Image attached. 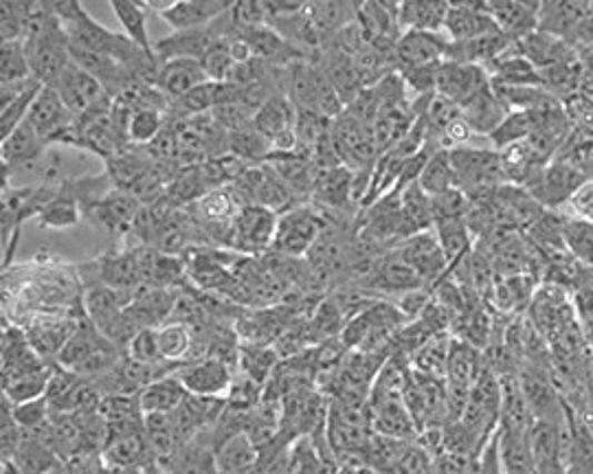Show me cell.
<instances>
[{
    "instance_id": "6da1fadb",
    "label": "cell",
    "mask_w": 593,
    "mask_h": 474,
    "mask_svg": "<svg viewBox=\"0 0 593 474\" xmlns=\"http://www.w3.org/2000/svg\"><path fill=\"white\" fill-rule=\"evenodd\" d=\"M448 157L457 178V189L468 198H484L506 185L502 157L495 148L464 146L448 150Z\"/></svg>"
},
{
    "instance_id": "7a4b0ae2",
    "label": "cell",
    "mask_w": 593,
    "mask_h": 474,
    "mask_svg": "<svg viewBox=\"0 0 593 474\" xmlns=\"http://www.w3.org/2000/svg\"><path fill=\"white\" fill-rule=\"evenodd\" d=\"M22 45L29 56L33 78L45 86H56V81L62 78L67 67L71 65V40L56 11L51 20Z\"/></svg>"
},
{
    "instance_id": "3957f363",
    "label": "cell",
    "mask_w": 593,
    "mask_h": 474,
    "mask_svg": "<svg viewBox=\"0 0 593 474\" xmlns=\"http://www.w3.org/2000/svg\"><path fill=\"white\" fill-rule=\"evenodd\" d=\"M326 223V216L313 203L290 207L288 211L279 214L270 253L286 257H306L322 236Z\"/></svg>"
},
{
    "instance_id": "277c9868",
    "label": "cell",
    "mask_w": 593,
    "mask_h": 474,
    "mask_svg": "<svg viewBox=\"0 0 593 474\" xmlns=\"http://www.w3.org/2000/svg\"><path fill=\"white\" fill-rule=\"evenodd\" d=\"M587 178L567 160L552 158L545 162L525 185L523 189L545 209V211H561L570 198L576 194V189Z\"/></svg>"
},
{
    "instance_id": "5b68a950",
    "label": "cell",
    "mask_w": 593,
    "mask_h": 474,
    "mask_svg": "<svg viewBox=\"0 0 593 474\" xmlns=\"http://www.w3.org/2000/svg\"><path fill=\"white\" fill-rule=\"evenodd\" d=\"M277 220L279 214L268 207L261 205L243 207L231 225L229 248L247 257H264L266 253H270L277 231Z\"/></svg>"
},
{
    "instance_id": "8992f818",
    "label": "cell",
    "mask_w": 593,
    "mask_h": 474,
    "mask_svg": "<svg viewBox=\"0 0 593 474\" xmlns=\"http://www.w3.org/2000/svg\"><path fill=\"white\" fill-rule=\"evenodd\" d=\"M229 33H238L227 13H223L216 22L200 27V29H189V31H174L168 38L159 40L155 45V53L164 60H198L202 62V58L209 53V49Z\"/></svg>"
},
{
    "instance_id": "52a82bcc",
    "label": "cell",
    "mask_w": 593,
    "mask_h": 474,
    "mask_svg": "<svg viewBox=\"0 0 593 474\" xmlns=\"http://www.w3.org/2000/svg\"><path fill=\"white\" fill-rule=\"evenodd\" d=\"M396 253L423 279L428 290H433L451 273V264L439 246L435 229L403 239L396 246Z\"/></svg>"
},
{
    "instance_id": "ba28073f",
    "label": "cell",
    "mask_w": 593,
    "mask_h": 474,
    "mask_svg": "<svg viewBox=\"0 0 593 474\" xmlns=\"http://www.w3.org/2000/svg\"><path fill=\"white\" fill-rule=\"evenodd\" d=\"M174 374L182 383L187 394L227 397L236 378V367L218 356H205L180 365Z\"/></svg>"
},
{
    "instance_id": "9c48e42d",
    "label": "cell",
    "mask_w": 593,
    "mask_h": 474,
    "mask_svg": "<svg viewBox=\"0 0 593 474\" xmlns=\"http://www.w3.org/2000/svg\"><path fill=\"white\" fill-rule=\"evenodd\" d=\"M593 16V2L545 0L538 7V31L576 45L583 24Z\"/></svg>"
},
{
    "instance_id": "30bf717a",
    "label": "cell",
    "mask_w": 593,
    "mask_h": 474,
    "mask_svg": "<svg viewBox=\"0 0 593 474\" xmlns=\"http://www.w3.org/2000/svg\"><path fill=\"white\" fill-rule=\"evenodd\" d=\"M53 88L76 117H85L97 108L112 103V97L106 92V88L73 62L67 67Z\"/></svg>"
},
{
    "instance_id": "8fae6325",
    "label": "cell",
    "mask_w": 593,
    "mask_h": 474,
    "mask_svg": "<svg viewBox=\"0 0 593 474\" xmlns=\"http://www.w3.org/2000/svg\"><path fill=\"white\" fill-rule=\"evenodd\" d=\"M451 40L439 31H405L396 45V73L421 69L428 65H439L446 58Z\"/></svg>"
},
{
    "instance_id": "7c38bea8",
    "label": "cell",
    "mask_w": 593,
    "mask_h": 474,
    "mask_svg": "<svg viewBox=\"0 0 593 474\" xmlns=\"http://www.w3.org/2000/svg\"><path fill=\"white\" fill-rule=\"evenodd\" d=\"M148 9L159 13L174 31L200 29L216 22L223 13L229 11L231 2L223 0H178V2H146Z\"/></svg>"
},
{
    "instance_id": "4fadbf2b",
    "label": "cell",
    "mask_w": 593,
    "mask_h": 474,
    "mask_svg": "<svg viewBox=\"0 0 593 474\" xmlns=\"http://www.w3.org/2000/svg\"><path fill=\"white\" fill-rule=\"evenodd\" d=\"M101 460L108 468H121V471H146V468H159L157 457L146 440L144 428L108 437Z\"/></svg>"
},
{
    "instance_id": "5bb4252c",
    "label": "cell",
    "mask_w": 593,
    "mask_h": 474,
    "mask_svg": "<svg viewBox=\"0 0 593 474\" xmlns=\"http://www.w3.org/2000/svg\"><path fill=\"white\" fill-rule=\"evenodd\" d=\"M491 86V76L482 67L473 65H459V62H448L444 60L437 71V86L435 92L455 106L466 103L473 95Z\"/></svg>"
},
{
    "instance_id": "9a60e30c",
    "label": "cell",
    "mask_w": 593,
    "mask_h": 474,
    "mask_svg": "<svg viewBox=\"0 0 593 474\" xmlns=\"http://www.w3.org/2000/svg\"><path fill=\"white\" fill-rule=\"evenodd\" d=\"M514 49L532 65L536 67L541 73L550 71L554 67L567 65L579 60V49L561 38H554L550 33L543 31H534L525 38H521L518 42H514Z\"/></svg>"
},
{
    "instance_id": "2e32d148",
    "label": "cell",
    "mask_w": 593,
    "mask_h": 474,
    "mask_svg": "<svg viewBox=\"0 0 593 474\" xmlns=\"http://www.w3.org/2000/svg\"><path fill=\"white\" fill-rule=\"evenodd\" d=\"M139 209H141V203L132 194L115 187L106 198H101L97 205H92L88 209V214L108 234L128 237L135 227Z\"/></svg>"
},
{
    "instance_id": "e0dca14e",
    "label": "cell",
    "mask_w": 593,
    "mask_h": 474,
    "mask_svg": "<svg viewBox=\"0 0 593 474\" xmlns=\"http://www.w3.org/2000/svg\"><path fill=\"white\" fill-rule=\"evenodd\" d=\"M369 417H372V431L376 435L401 442H414L421 435L403 397L369 402Z\"/></svg>"
},
{
    "instance_id": "ac0fdd59",
    "label": "cell",
    "mask_w": 593,
    "mask_h": 474,
    "mask_svg": "<svg viewBox=\"0 0 593 474\" xmlns=\"http://www.w3.org/2000/svg\"><path fill=\"white\" fill-rule=\"evenodd\" d=\"M538 7L541 2H521V0H488L484 2L486 13L493 18L497 29L518 42L521 38L534 33L538 29Z\"/></svg>"
},
{
    "instance_id": "d6986e66",
    "label": "cell",
    "mask_w": 593,
    "mask_h": 474,
    "mask_svg": "<svg viewBox=\"0 0 593 474\" xmlns=\"http://www.w3.org/2000/svg\"><path fill=\"white\" fill-rule=\"evenodd\" d=\"M97 279L99 284L132 297V293L144 286L137 248L128 246L126 250H115V253H106L103 257H99Z\"/></svg>"
},
{
    "instance_id": "ffe728a7",
    "label": "cell",
    "mask_w": 593,
    "mask_h": 474,
    "mask_svg": "<svg viewBox=\"0 0 593 474\" xmlns=\"http://www.w3.org/2000/svg\"><path fill=\"white\" fill-rule=\"evenodd\" d=\"M495 31L500 29L493 22V18L486 13L484 2H453L448 7L442 29V33L451 42H466Z\"/></svg>"
},
{
    "instance_id": "44dd1931",
    "label": "cell",
    "mask_w": 593,
    "mask_h": 474,
    "mask_svg": "<svg viewBox=\"0 0 593 474\" xmlns=\"http://www.w3.org/2000/svg\"><path fill=\"white\" fill-rule=\"evenodd\" d=\"M514 42L506 38L502 31L480 36L475 40L466 42H451L446 58L448 62H459V65H473L488 69L493 62H497Z\"/></svg>"
},
{
    "instance_id": "7402d4cb",
    "label": "cell",
    "mask_w": 593,
    "mask_h": 474,
    "mask_svg": "<svg viewBox=\"0 0 593 474\" xmlns=\"http://www.w3.org/2000/svg\"><path fill=\"white\" fill-rule=\"evenodd\" d=\"M459 110L475 137H491L508 117V110L497 99L493 83L473 95L466 103L459 106Z\"/></svg>"
},
{
    "instance_id": "603a6c76",
    "label": "cell",
    "mask_w": 593,
    "mask_h": 474,
    "mask_svg": "<svg viewBox=\"0 0 593 474\" xmlns=\"http://www.w3.org/2000/svg\"><path fill=\"white\" fill-rule=\"evenodd\" d=\"M259 464V448L254 440L243 431L216 446L218 474H255Z\"/></svg>"
},
{
    "instance_id": "cb8c5ba5",
    "label": "cell",
    "mask_w": 593,
    "mask_h": 474,
    "mask_svg": "<svg viewBox=\"0 0 593 474\" xmlns=\"http://www.w3.org/2000/svg\"><path fill=\"white\" fill-rule=\"evenodd\" d=\"M306 13L324 45V49L333 42V38L345 29L349 22L356 20V4L354 2H306Z\"/></svg>"
},
{
    "instance_id": "d4e9b609",
    "label": "cell",
    "mask_w": 593,
    "mask_h": 474,
    "mask_svg": "<svg viewBox=\"0 0 593 474\" xmlns=\"http://www.w3.org/2000/svg\"><path fill=\"white\" fill-rule=\"evenodd\" d=\"M448 7L451 2H435V0L396 2V18H398L403 33L405 31L439 33L444 29Z\"/></svg>"
},
{
    "instance_id": "484cf974",
    "label": "cell",
    "mask_w": 593,
    "mask_h": 474,
    "mask_svg": "<svg viewBox=\"0 0 593 474\" xmlns=\"http://www.w3.org/2000/svg\"><path fill=\"white\" fill-rule=\"evenodd\" d=\"M207 81L209 78L198 60H170V62H164L161 67L157 88L170 99L171 103Z\"/></svg>"
},
{
    "instance_id": "4316f807",
    "label": "cell",
    "mask_w": 593,
    "mask_h": 474,
    "mask_svg": "<svg viewBox=\"0 0 593 474\" xmlns=\"http://www.w3.org/2000/svg\"><path fill=\"white\" fill-rule=\"evenodd\" d=\"M164 474H218L216 466V446L207 433L185 444L170 464L164 468Z\"/></svg>"
},
{
    "instance_id": "83f0119b",
    "label": "cell",
    "mask_w": 593,
    "mask_h": 474,
    "mask_svg": "<svg viewBox=\"0 0 593 474\" xmlns=\"http://www.w3.org/2000/svg\"><path fill=\"white\" fill-rule=\"evenodd\" d=\"M484 367V352L473 347L471 343L455 338L451 345V356L446 365V385L459 387V389H471L475 378L480 376Z\"/></svg>"
},
{
    "instance_id": "f1b7e54d",
    "label": "cell",
    "mask_w": 593,
    "mask_h": 474,
    "mask_svg": "<svg viewBox=\"0 0 593 474\" xmlns=\"http://www.w3.org/2000/svg\"><path fill=\"white\" fill-rule=\"evenodd\" d=\"M49 150V146L40 139V135L33 130L29 121L20 124L9 137L2 139V169L20 167L29 160L42 157Z\"/></svg>"
},
{
    "instance_id": "f546056e",
    "label": "cell",
    "mask_w": 593,
    "mask_h": 474,
    "mask_svg": "<svg viewBox=\"0 0 593 474\" xmlns=\"http://www.w3.org/2000/svg\"><path fill=\"white\" fill-rule=\"evenodd\" d=\"M486 71H488L493 83H502V86H543L541 71L536 67H532L514 49V45L497 62H493Z\"/></svg>"
},
{
    "instance_id": "4dcf8cb0",
    "label": "cell",
    "mask_w": 593,
    "mask_h": 474,
    "mask_svg": "<svg viewBox=\"0 0 593 474\" xmlns=\"http://www.w3.org/2000/svg\"><path fill=\"white\" fill-rule=\"evenodd\" d=\"M279 363L281 358L273 345H240L236 372L254 381L255 385L266 387Z\"/></svg>"
},
{
    "instance_id": "1f68e13d",
    "label": "cell",
    "mask_w": 593,
    "mask_h": 474,
    "mask_svg": "<svg viewBox=\"0 0 593 474\" xmlns=\"http://www.w3.org/2000/svg\"><path fill=\"white\" fill-rule=\"evenodd\" d=\"M187 389L182 383L176 378V374H170L161 381H155L152 385L144 387L139 392V404L144 415L152 413H174L185 399H187Z\"/></svg>"
},
{
    "instance_id": "d6a6232c",
    "label": "cell",
    "mask_w": 593,
    "mask_h": 474,
    "mask_svg": "<svg viewBox=\"0 0 593 474\" xmlns=\"http://www.w3.org/2000/svg\"><path fill=\"white\" fill-rule=\"evenodd\" d=\"M110 9L115 18L121 22L126 36L148 53H155V45L148 36V4L130 2V0H110Z\"/></svg>"
},
{
    "instance_id": "836d02e7",
    "label": "cell",
    "mask_w": 593,
    "mask_h": 474,
    "mask_svg": "<svg viewBox=\"0 0 593 474\" xmlns=\"http://www.w3.org/2000/svg\"><path fill=\"white\" fill-rule=\"evenodd\" d=\"M159 332V347H161V356L166 363H171L176 367L185 365L191 361V352H194V329L191 325L182 323V320H168L161 327H157Z\"/></svg>"
},
{
    "instance_id": "e575fe53",
    "label": "cell",
    "mask_w": 593,
    "mask_h": 474,
    "mask_svg": "<svg viewBox=\"0 0 593 474\" xmlns=\"http://www.w3.org/2000/svg\"><path fill=\"white\" fill-rule=\"evenodd\" d=\"M401 211H403V223H405L407 237L431 231L435 227L431 198H428V194H424L423 187L418 182L407 187L401 194Z\"/></svg>"
},
{
    "instance_id": "d590c367",
    "label": "cell",
    "mask_w": 593,
    "mask_h": 474,
    "mask_svg": "<svg viewBox=\"0 0 593 474\" xmlns=\"http://www.w3.org/2000/svg\"><path fill=\"white\" fill-rule=\"evenodd\" d=\"M527 433H512V431L497 428L500 457H502L504 473L534 474V457H532Z\"/></svg>"
},
{
    "instance_id": "8d00e7d4",
    "label": "cell",
    "mask_w": 593,
    "mask_h": 474,
    "mask_svg": "<svg viewBox=\"0 0 593 474\" xmlns=\"http://www.w3.org/2000/svg\"><path fill=\"white\" fill-rule=\"evenodd\" d=\"M80 214H82V205L80 200L76 198V194L71 191L69 182L45 205V209L40 211L38 220L42 227L47 229H56V231H62V229H69V227H76L80 223Z\"/></svg>"
},
{
    "instance_id": "74e56055",
    "label": "cell",
    "mask_w": 593,
    "mask_h": 474,
    "mask_svg": "<svg viewBox=\"0 0 593 474\" xmlns=\"http://www.w3.org/2000/svg\"><path fill=\"white\" fill-rule=\"evenodd\" d=\"M435 236L439 239V246L451 264L455 268L471 250H473V231L466 223V218H451L435 223Z\"/></svg>"
},
{
    "instance_id": "f35d334b",
    "label": "cell",
    "mask_w": 593,
    "mask_h": 474,
    "mask_svg": "<svg viewBox=\"0 0 593 474\" xmlns=\"http://www.w3.org/2000/svg\"><path fill=\"white\" fill-rule=\"evenodd\" d=\"M451 345H453V334H437L428 338L423 347L409 358L412 369L435 376V378H446V365L451 356Z\"/></svg>"
},
{
    "instance_id": "ab89813d",
    "label": "cell",
    "mask_w": 593,
    "mask_h": 474,
    "mask_svg": "<svg viewBox=\"0 0 593 474\" xmlns=\"http://www.w3.org/2000/svg\"><path fill=\"white\" fill-rule=\"evenodd\" d=\"M561 218H563V241H565L567 255L576 264L593 268V225L572 218L563 211H561Z\"/></svg>"
},
{
    "instance_id": "60d3db41",
    "label": "cell",
    "mask_w": 593,
    "mask_h": 474,
    "mask_svg": "<svg viewBox=\"0 0 593 474\" xmlns=\"http://www.w3.org/2000/svg\"><path fill=\"white\" fill-rule=\"evenodd\" d=\"M424 194L437 196L451 189H457V178L451 165L448 150H433L424 165L423 176L418 180Z\"/></svg>"
},
{
    "instance_id": "b9f144b4",
    "label": "cell",
    "mask_w": 593,
    "mask_h": 474,
    "mask_svg": "<svg viewBox=\"0 0 593 474\" xmlns=\"http://www.w3.org/2000/svg\"><path fill=\"white\" fill-rule=\"evenodd\" d=\"M168 126V115L157 108H139L128 121V141L135 148H148Z\"/></svg>"
},
{
    "instance_id": "7bdbcfd3",
    "label": "cell",
    "mask_w": 593,
    "mask_h": 474,
    "mask_svg": "<svg viewBox=\"0 0 593 474\" xmlns=\"http://www.w3.org/2000/svg\"><path fill=\"white\" fill-rule=\"evenodd\" d=\"M53 365L56 363H51L38 372H31V374H24V376H18L13 381L2 383V397H7L11 404H22V402L45 397L47 389H49L51 374H53Z\"/></svg>"
},
{
    "instance_id": "ee69618b",
    "label": "cell",
    "mask_w": 593,
    "mask_h": 474,
    "mask_svg": "<svg viewBox=\"0 0 593 474\" xmlns=\"http://www.w3.org/2000/svg\"><path fill=\"white\" fill-rule=\"evenodd\" d=\"M42 86H45L42 81L33 78L22 92H18L9 103L0 106V135H2V139L9 137L20 124L27 121V117L31 112V106H33L36 97L40 95Z\"/></svg>"
},
{
    "instance_id": "f6af8a7d",
    "label": "cell",
    "mask_w": 593,
    "mask_h": 474,
    "mask_svg": "<svg viewBox=\"0 0 593 474\" xmlns=\"http://www.w3.org/2000/svg\"><path fill=\"white\" fill-rule=\"evenodd\" d=\"M229 155L245 160L247 165H261L273 155L270 141L255 130L254 124L229 135Z\"/></svg>"
},
{
    "instance_id": "bcb514c9",
    "label": "cell",
    "mask_w": 593,
    "mask_h": 474,
    "mask_svg": "<svg viewBox=\"0 0 593 474\" xmlns=\"http://www.w3.org/2000/svg\"><path fill=\"white\" fill-rule=\"evenodd\" d=\"M33 78L29 56L22 42H2L0 45V86L22 83Z\"/></svg>"
},
{
    "instance_id": "7dc6e473",
    "label": "cell",
    "mask_w": 593,
    "mask_h": 474,
    "mask_svg": "<svg viewBox=\"0 0 593 474\" xmlns=\"http://www.w3.org/2000/svg\"><path fill=\"white\" fill-rule=\"evenodd\" d=\"M530 282H532V277L525 273V275H510L500 284H495L493 299L500 306V310L516 313V310L525 308L532 299V284Z\"/></svg>"
},
{
    "instance_id": "c3c4849f",
    "label": "cell",
    "mask_w": 593,
    "mask_h": 474,
    "mask_svg": "<svg viewBox=\"0 0 593 474\" xmlns=\"http://www.w3.org/2000/svg\"><path fill=\"white\" fill-rule=\"evenodd\" d=\"M231 36V33H229ZM229 36H223L211 49L209 53L202 58V69L207 73L209 81L214 83H225L231 78L234 69H236V62L231 58V51H229Z\"/></svg>"
},
{
    "instance_id": "681fc988",
    "label": "cell",
    "mask_w": 593,
    "mask_h": 474,
    "mask_svg": "<svg viewBox=\"0 0 593 474\" xmlns=\"http://www.w3.org/2000/svg\"><path fill=\"white\" fill-rule=\"evenodd\" d=\"M27 33V2H0V38L2 42H24Z\"/></svg>"
},
{
    "instance_id": "f907efd6",
    "label": "cell",
    "mask_w": 593,
    "mask_h": 474,
    "mask_svg": "<svg viewBox=\"0 0 593 474\" xmlns=\"http://www.w3.org/2000/svg\"><path fill=\"white\" fill-rule=\"evenodd\" d=\"M11 411H13V417H16L18 426L24 433L45 428L51 422V415H53V408H51L47 395L38 397V399H31V402H22V404H11Z\"/></svg>"
},
{
    "instance_id": "816d5d0a",
    "label": "cell",
    "mask_w": 593,
    "mask_h": 474,
    "mask_svg": "<svg viewBox=\"0 0 593 474\" xmlns=\"http://www.w3.org/2000/svg\"><path fill=\"white\" fill-rule=\"evenodd\" d=\"M126 354L144 365H171L166 363L161 356V347H159V332L157 327H148L137 332V336L130 340Z\"/></svg>"
},
{
    "instance_id": "f5cc1de1",
    "label": "cell",
    "mask_w": 593,
    "mask_h": 474,
    "mask_svg": "<svg viewBox=\"0 0 593 474\" xmlns=\"http://www.w3.org/2000/svg\"><path fill=\"white\" fill-rule=\"evenodd\" d=\"M561 211L572 216V218H579V220H585V223L593 225V178L585 180L576 189V194L570 198V203Z\"/></svg>"
}]
</instances>
